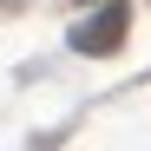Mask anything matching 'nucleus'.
<instances>
[{"label": "nucleus", "instance_id": "f257e3e1", "mask_svg": "<svg viewBox=\"0 0 151 151\" xmlns=\"http://www.w3.org/2000/svg\"><path fill=\"white\" fill-rule=\"evenodd\" d=\"M125 27H132V13H125V0H105V7H92L79 27H72V53H86V59H105L125 46Z\"/></svg>", "mask_w": 151, "mask_h": 151}, {"label": "nucleus", "instance_id": "f03ea898", "mask_svg": "<svg viewBox=\"0 0 151 151\" xmlns=\"http://www.w3.org/2000/svg\"><path fill=\"white\" fill-rule=\"evenodd\" d=\"M79 7H105V0H79Z\"/></svg>", "mask_w": 151, "mask_h": 151}, {"label": "nucleus", "instance_id": "7ed1b4c3", "mask_svg": "<svg viewBox=\"0 0 151 151\" xmlns=\"http://www.w3.org/2000/svg\"><path fill=\"white\" fill-rule=\"evenodd\" d=\"M0 7H20V0H0Z\"/></svg>", "mask_w": 151, "mask_h": 151}]
</instances>
